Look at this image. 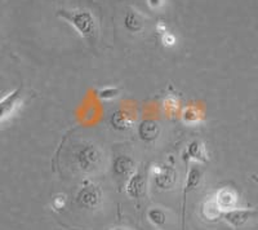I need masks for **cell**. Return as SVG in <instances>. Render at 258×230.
Instances as JSON below:
<instances>
[{"mask_svg": "<svg viewBox=\"0 0 258 230\" xmlns=\"http://www.w3.org/2000/svg\"><path fill=\"white\" fill-rule=\"evenodd\" d=\"M57 16L66 20L75 27L79 35L94 44L100 36V27L93 13L87 9H58Z\"/></svg>", "mask_w": 258, "mask_h": 230, "instance_id": "6da1fadb", "label": "cell"}, {"mask_svg": "<svg viewBox=\"0 0 258 230\" xmlns=\"http://www.w3.org/2000/svg\"><path fill=\"white\" fill-rule=\"evenodd\" d=\"M78 168L84 174H92L101 168L103 163V155L101 150L94 145H83L77 153Z\"/></svg>", "mask_w": 258, "mask_h": 230, "instance_id": "7a4b0ae2", "label": "cell"}, {"mask_svg": "<svg viewBox=\"0 0 258 230\" xmlns=\"http://www.w3.org/2000/svg\"><path fill=\"white\" fill-rule=\"evenodd\" d=\"M154 184L160 190H170L176 186L178 180V174L176 168L167 164H154L150 171Z\"/></svg>", "mask_w": 258, "mask_h": 230, "instance_id": "3957f363", "label": "cell"}, {"mask_svg": "<svg viewBox=\"0 0 258 230\" xmlns=\"http://www.w3.org/2000/svg\"><path fill=\"white\" fill-rule=\"evenodd\" d=\"M102 198V190L100 189V186L85 181L84 185L80 188L77 194V203L78 206L85 208V210H94L101 206Z\"/></svg>", "mask_w": 258, "mask_h": 230, "instance_id": "277c9868", "label": "cell"}, {"mask_svg": "<svg viewBox=\"0 0 258 230\" xmlns=\"http://www.w3.org/2000/svg\"><path fill=\"white\" fill-rule=\"evenodd\" d=\"M203 179H204V168L202 167V163H195L188 167L187 175H186V181L183 185V193H182V220H185V203H186V195L195 190L202 185Z\"/></svg>", "mask_w": 258, "mask_h": 230, "instance_id": "5b68a950", "label": "cell"}, {"mask_svg": "<svg viewBox=\"0 0 258 230\" xmlns=\"http://www.w3.org/2000/svg\"><path fill=\"white\" fill-rule=\"evenodd\" d=\"M22 105V88H16L9 92L0 101V122L6 123Z\"/></svg>", "mask_w": 258, "mask_h": 230, "instance_id": "8992f818", "label": "cell"}, {"mask_svg": "<svg viewBox=\"0 0 258 230\" xmlns=\"http://www.w3.org/2000/svg\"><path fill=\"white\" fill-rule=\"evenodd\" d=\"M136 171H137L136 162L128 155L116 156L112 162V176L120 183H124V181L126 183Z\"/></svg>", "mask_w": 258, "mask_h": 230, "instance_id": "52a82bcc", "label": "cell"}, {"mask_svg": "<svg viewBox=\"0 0 258 230\" xmlns=\"http://www.w3.org/2000/svg\"><path fill=\"white\" fill-rule=\"evenodd\" d=\"M125 193L133 199H142L147 195V174L142 169L135 172L125 183Z\"/></svg>", "mask_w": 258, "mask_h": 230, "instance_id": "ba28073f", "label": "cell"}, {"mask_svg": "<svg viewBox=\"0 0 258 230\" xmlns=\"http://www.w3.org/2000/svg\"><path fill=\"white\" fill-rule=\"evenodd\" d=\"M257 213V211L252 210V208H239V207H236L234 210L223 212L222 220L227 222L230 226L238 229V227L244 226Z\"/></svg>", "mask_w": 258, "mask_h": 230, "instance_id": "9c48e42d", "label": "cell"}, {"mask_svg": "<svg viewBox=\"0 0 258 230\" xmlns=\"http://www.w3.org/2000/svg\"><path fill=\"white\" fill-rule=\"evenodd\" d=\"M214 199L218 203V206L222 208L223 212L230 210H234L238 207V193L230 188H222L214 194Z\"/></svg>", "mask_w": 258, "mask_h": 230, "instance_id": "30bf717a", "label": "cell"}, {"mask_svg": "<svg viewBox=\"0 0 258 230\" xmlns=\"http://www.w3.org/2000/svg\"><path fill=\"white\" fill-rule=\"evenodd\" d=\"M185 155L187 159L192 160L195 163H207L208 162V151H207L206 145L202 140H192L187 145Z\"/></svg>", "mask_w": 258, "mask_h": 230, "instance_id": "8fae6325", "label": "cell"}, {"mask_svg": "<svg viewBox=\"0 0 258 230\" xmlns=\"http://www.w3.org/2000/svg\"><path fill=\"white\" fill-rule=\"evenodd\" d=\"M159 133H160V127L155 121H144L138 126V136L142 141H154L158 139Z\"/></svg>", "mask_w": 258, "mask_h": 230, "instance_id": "7c38bea8", "label": "cell"}, {"mask_svg": "<svg viewBox=\"0 0 258 230\" xmlns=\"http://www.w3.org/2000/svg\"><path fill=\"white\" fill-rule=\"evenodd\" d=\"M145 24H146V17L138 11H129L124 17V25L132 33H141L145 29Z\"/></svg>", "mask_w": 258, "mask_h": 230, "instance_id": "4fadbf2b", "label": "cell"}, {"mask_svg": "<svg viewBox=\"0 0 258 230\" xmlns=\"http://www.w3.org/2000/svg\"><path fill=\"white\" fill-rule=\"evenodd\" d=\"M202 215L203 217L208 220V221H216L218 218H222L223 211L218 203L216 202L214 197L207 199L204 203L202 204Z\"/></svg>", "mask_w": 258, "mask_h": 230, "instance_id": "5bb4252c", "label": "cell"}, {"mask_svg": "<svg viewBox=\"0 0 258 230\" xmlns=\"http://www.w3.org/2000/svg\"><path fill=\"white\" fill-rule=\"evenodd\" d=\"M147 220H149L154 226L163 227L167 224V212L160 207H153L147 211Z\"/></svg>", "mask_w": 258, "mask_h": 230, "instance_id": "9a60e30c", "label": "cell"}, {"mask_svg": "<svg viewBox=\"0 0 258 230\" xmlns=\"http://www.w3.org/2000/svg\"><path fill=\"white\" fill-rule=\"evenodd\" d=\"M119 92L120 91H119L116 87H105V88L98 89L97 95H98V97H100L101 100L110 101V100H114V98H116L117 96H119Z\"/></svg>", "mask_w": 258, "mask_h": 230, "instance_id": "2e32d148", "label": "cell"}, {"mask_svg": "<svg viewBox=\"0 0 258 230\" xmlns=\"http://www.w3.org/2000/svg\"><path fill=\"white\" fill-rule=\"evenodd\" d=\"M64 206H66V195L59 194V195H57V197L53 198L52 207L54 208V210L61 211Z\"/></svg>", "mask_w": 258, "mask_h": 230, "instance_id": "e0dca14e", "label": "cell"}, {"mask_svg": "<svg viewBox=\"0 0 258 230\" xmlns=\"http://www.w3.org/2000/svg\"><path fill=\"white\" fill-rule=\"evenodd\" d=\"M149 4L151 8L154 9H158L163 6V0H149Z\"/></svg>", "mask_w": 258, "mask_h": 230, "instance_id": "ac0fdd59", "label": "cell"}, {"mask_svg": "<svg viewBox=\"0 0 258 230\" xmlns=\"http://www.w3.org/2000/svg\"><path fill=\"white\" fill-rule=\"evenodd\" d=\"M164 41L167 43L168 45H173L174 44V38L172 35H169V34L165 33V36H164Z\"/></svg>", "mask_w": 258, "mask_h": 230, "instance_id": "d6986e66", "label": "cell"}, {"mask_svg": "<svg viewBox=\"0 0 258 230\" xmlns=\"http://www.w3.org/2000/svg\"><path fill=\"white\" fill-rule=\"evenodd\" d=\"M250 179H252V180L254 181V183L258 185V176H255V175H252V176H250Z\"/></svg>", "mask_w": 258, "mask_h": 230, "instance_id": "ffe728a7", "label": "cell"}, {"mask_svg": "<svg viewBox=\"0 0 258 230\" xmlns=\"http://www.w3.org/2000/svg\"><path fill=\"white\" fill-rule=\"evenodd\" d=\"M111 230H129V229H125V227H115V229H111Z\"/></svg>", "mask_w": 258, "mask_h": 230, "instance_id": "44dd1931", "label": "cell"}]
</instances>
